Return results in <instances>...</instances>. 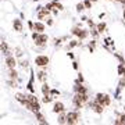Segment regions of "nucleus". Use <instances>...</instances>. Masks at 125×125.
Instances as JSON below:
<instances>
[{
  "mask_svg": "<svg viewBox=\"0 0 125 125\" xmlns=\"http://www.w3.org/2000/svg\"><path fill=\"white\" fill-rule=\"evenodd\" d=\"M96 102H99L102 106H107L108 103H110V97H108L107 94L99 93V94H97V99H96Z\"/></svg>",
  "mask_w": 125,
  "mask_h": 125,
  "instance_id": "nucleus-1",
  "label": "nucleus"
},
{
  "mask_svg": "<svg viewBox=\"0 0 125 125\" xmlns=\"http://www.w3.org/2000/svg\"><path fill=\"white\" fill-rule=\"evenodd\" d=\"M79 115L76 114V113H68L67 114V122L68 124H75L76 121H78Z\"/></svg>",
  "mask_w": 125,
  "mask_h": 125,
  "instance_id": "nucleus-2",
  "label": "nucleus"
},
{
  "mask_svg": "<svg viewBox=\"0 0 125 125\" xmlns=\"http://www.w3.org/2000/svg\"><path fill=\"white\" fill-rule=\"evenodd\" d=\"M47 62H49V58L46 57V56H38V57H36V64L40 65V67L46 65Z\"/></svg>",
  "mask_w": 125,
  "mask_h": 125,
  "instance_id": "nucleus-3",
  "label": "nucleus"
},
{
  "mask_svg": "<svg viewBox=\"0 0 125 125\" xmlns=\"http://www.w3.org/2000/svg\"><path fill=\"white\" fill-rule=\"evenodd\" d=\"M62 110H64V106H62V103H56V104H54V108H53V111H54V113H61Z\"/></svg>",
  "mask_w": 125,
  "mask_h": 125,
  "instance_id": "nucleus-4",
  "label": "nucleus"
},
{
  "mask_svg": "<svg viewBox=\"0 0 125 125\" xmlns=\"http://www.w3.org/2000/svg\"><path fill=\"white\" fill-rule=\"evenodd\" d=\"M6 61H7V65H9L10 68H14V65H15V60H14V58L11 57V56H7Z\"/></svg>",
  "mask_w": 125,
  "mask_h": 125,
  "instance_id": "nucleus-5",
  "label": "nucleus"
},
{
  "mask_svg": "<svg viewBox=\"0 0 125 125\" xmlns=\"http://www.w3.org/2000/svg\"><path fill=\"white\" fill-rule=\"evenodd\" d=\"M92 106H93V108H94V111H96V113H102V111H103V108H102L103 106H102V104H100V103H99V102L93 103Z\"/></svg>",
  "mask_w": 125,
  "mask_h": 125,
  "instance_id": "nucleus-6",
  "label": "nucleus"
},
{
  "mask_svg": "<svg viewBox=\"0 0 125 125\" xmlns=\"http://www.w3.org/2000/svg\"><path fill=\"white\" fill-rule=\"evenodd\" d=\"M74 33H76V35L81 38V39L86 38V31H82V29H79V31H78V29H75V31H74Z\"/></svg>",
  "mask_w": 125,
  "mask_h": 125,
  "instance_id": "nucleus-7",
  "label": "nucleus"
},
{
  "mask_svg": "<svg viewBox=\"0 0 125 125\" xmlns=\"http://www.w3.org/2000/svg\"><path fill=\"white\" fill-rule=\"evenodd\" d=\"M33 28H35L38 32H43V31H45V25H43V24H40V22H36Z\"/></svg>",
  "mask_w": 125,
  "mask_h": 125,
  "instance_id": "nucleus-8",
  "label": "nucleus"
},
{
  "mask_svg": "<svg viewBox=\"0 0 125 125\" xmlns=\"http://www.w3.org/2000/svg\"><path fill=\"white\" fill-rule=\"evenodd\" d=\"M14 28H15L17 31H21V29H22V25H21V21H20V20H15V21H14Z\"/></svg>",
  "mask_w": 125,
  "mask_h": 125,
  "instance_id": "nucleus-9",
  "label": "nucleus"
},
{
  "mask_svg": "<svg viewBox=\"0 0 125 125\" xmlns=\"http://www.w3.org/2000/svg\"><path fill=\"white\" fill-rule=\"evenodd\" d=\"M76 92H78V93H86V89L83 86H78V88H76Z\"/></svg>",
  "mask_w": 125,
  "mask_h": 125,
  "instance_id": "nucleus-10",
  "label": "nucleus"
},
{
  "mask_svg": "<svg viewBox=\"0 0 125 125\" xmlns=\"http://www.w3.org/2000/svg\"><path fill=\"white\" fill-rule=\"evenodd\" d=\"M47 15V10H42V11H39V18H43Z\"/></svg>",
  "mask_w": 125,
  "mask_h": 125,
  "instance_id": "nucleus-11",
  "label": "nucleus"
},
{
  "mask_svg": "<svg viewBox=\"0 0 125 125\" xmlns=\"http://www.w3.org/2000/svg\"><path fill=\"white\" fill-rule=\"evenodd\" d=\"M115 124H125V115H121L120 120L115 121Z\"/></svg>",
  "mask_w": 125,
  "mask_h": 125,
  "instance_id": "nucleus-12",
  "label": "nucleus"
},
{
  "mask_svg": "<svg viewBox=\"0 0 125 125\" xmlns=\"http://www.w3.org/2000/svg\"><path fill=\"white\" fill-rule=\"evenodd\" d=\"M36 115H38V118H39V121H40V122H42V124H45V122H46V121L43 120V117L40 115V114H39V113H38V111H36Z\"/></svg>",
  "mask_w": 125,
  "mask_h": 125,
  "instance_id": "nucleus-13",
  "label": "nucleus"
},
{
  "mask_svg": "<svg viewBox=\"0 0 125 125\" xmlns=\"http://www.w3.org/2000/svg\"><path fill=\"white\" fill-rule=\"evenodd\" d=\"M104 28H106V25H104V24H100V25L97 27V29H99V32H103L104 31Z\"/></svg>",
  "mask_w": 125,
  "mask_h": 125,
  "instance_id": "nucleus-14",
  "label": "nucleus"
},
{
  "mask_svg": "<svg viewBox=\"0 0 125 125\" xmlns=\"http://www.w3.org/2000/svg\"><path fill=\"white\" fill-rule=\"evenodd\" d=\"M43 93H45V94L49 93V86H47V85H43Z\"/></svg>",
  "mask_w": 125,
  "mask_h": 125,
  "instance_id": "nucleus-15",
  "label": "nucleus"
},
{
  "mask_svg": "<svg viewBox=\"0 0 125 125\" xmlns=\"http://www.w3.org/2000/svg\"><path fill=\"white\" fill-rule=\"evenodd\" d=\"M50 100H52V99H50L49 96H47V94H45V97H43V102H45V103H49Z\"/></svg>",
  "mask_w": 125,
  "mask_h": 125,
  "instance_id": "nucleus-16",
  "label": "nucleus"
},
{
  "mask_svg": "<svg viewBox=\"0 0 125 125\" xmlns=\"http://www.w3.org/2000/svg\"><path fill=\"white\" fill-rule=\"evenodd\" d=\"M64 122H67V120H65V117L61 115L60 117V124H64Z\"/></svg>",
  "mask_w": 125,
  "mask_h": 125,
  "instance_id": "nucleus-17",
  "label": "nucleus"
},
{
  "mask_svg": "<svg viewBox=\"0 0 125 125\" xmlns=\"http://www.w3.org/2000/svg\"><path fill=\"white\" fill-rule=\"evenodd\" d=\"M76 9H78V11H82V10H83V4H78Z\"/></svg>",
  "mask_w": 125,
  "mask_h": 125,
  "instance_id": "nucleus-18",
  "label": "nucleus"
},
{
  "mask_svg": "<svg viewBox=\"0 0 125 125\" xmlns=\"http://www.w3.org/2000/svg\"><path fill=\"white\" fill-rule=\"evenodd\" d=\"M45 78V72H39V79H43Z\"/></svg>",
  "mask_w": 125,
  "mask_h": 125,
  "instance_id": "nucleus-19",
  "label": "nucleus"
},
{
  "mask_svg": "<svg viewBox=\"0 0 125 125\" xmlns=\"http://www.w3.org/2000/svg\"><path fill=\"white\" fill-rule=\"evenodd\" d=\"M11 76H13V78H15V76H17V72L14 71V70H11Z\"/></svg>",
  "mask_w": 125,
  "mask_h": 125,
  "instance_id": "nucleus-20",
  "label": "nucleus"
},
{
  "mask_svg": "<svg viewBox=\"0 0 125 125\" xmlns=\"http://www.w3.org/2000/svg\"><path fill=\"white\" fill-rule=\"evenodd\" d=\"M120 72H121V74H122V72L125 74V68L122 67V65H120Z\"/></svg>",
  "mask_w": 125,
  "mask_h": 125,
  "instance_id": "nucleus-21",
  "label": "nucleus"
},
{
  "mask_svg": "<svg viewBox=\"0 0 125 125\" xmlns=\"http://www.w3.org/2000/svg\"><path fill=\"white\" fill-rule=\"evenodd\" d=\"M85 6H86V7H90V0H86V1H85Z\"/></svg>",
  "mask_w": 125,
  "mask_h": 125,
  "instance_id": "nucleus-22",
  "label": "nucleus"
},
{
  "mask_svg": "<svg viewBox=\"0 0 125 125\" xmlns=\"http://www.w3.org/2000/svg\"><path fill=\"white\" fill-rule=\"evenodd\" d=\"M32 38H33V39H38V38H39V35H38V33H33V35H32Z\"/></svg>",
  "mask_w": 125,
  "mask_h": 125,
  "instance_id": "nucleus-23",
  "label": "nucleus"
},
{
  "mask_svg": "<svg viewBox=\"0 0 125 125\" xmlns=\"http://www.w3.org/2000/svg\"><path fill=\"white\" fill-rule=\"evenodd\" d=\"M120 1H121V3H125V0H120Z\"/></svg>",
  "mask_w": 125,
  "mask_h": 125,
  "instance_id": "nucleus-24",
  "label": "nucleus"
}]
</instances>
